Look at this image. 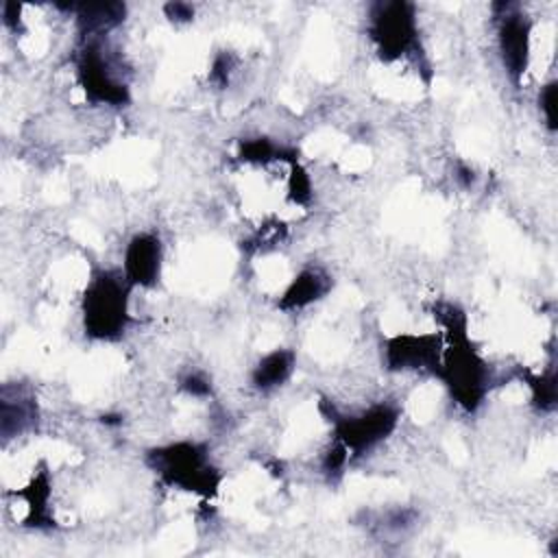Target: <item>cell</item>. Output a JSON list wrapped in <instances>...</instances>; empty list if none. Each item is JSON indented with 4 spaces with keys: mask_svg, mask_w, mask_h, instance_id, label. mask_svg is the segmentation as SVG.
Listing matches in <instances>:
<instances>
[{
    "mask_svg": "<svg viewBox=\"0 0 558 558\" xmlns=\"http://www.w3.org/2000/svg\"><path fill=\"white\" fill-rule=\"evenodd\" d=\"M181 388L187 392V395H194V397H205L209 395V381L201 375V373H190L183 381H181Z\"/></svg>",
    "mask_w": 558,
    "mask_h": 558,
    "instance_id": "12",
    "label": "cell"
},
{
    "mask_svg": "<svg viewBox=\"0 0 558 558\" xmlns=\"http://www.w3.org/2000/svg\"><path fill=\"white\" fill-rule=\"evenodd\" d=\"M371 37L384 59H399L416 46V20L412 4H379L371 20Z\"/></svg>",
    "mask_w": 558,
    "mask_h": 558,
    "instance_id": "5",
    "label": "cell"
},
{
    "mask_svg": "<svg viewBox=\"0 0 558 558\" xmlns=\"http://www.w3.org/2000/svg\"><path fill=\"white\" fill-rule=\"evenodd\" d=\"M497 24V48L501 63L514 83L521 81L530 65L532 20L517 7H506Z\"/></svg>",
    "mask_w": 558,
    "mask_h": 558,
    "instance_id": "6",
    "label": "cell"
},
{
    "mask_svg": "<svg viewBox=\"0 0 558 558\" xmlns=\"http://www.w3.org/2000/svg\"><path fill=\"white\" fill-rule=\"evenodd\" d=\"M440 353L436 333H399L388 338L384 347L388 371H432L436 375Z\"/></svg>",
    "mask_w": 558,
    "mask_h": 558,
    "instance_id": "7",
    "label": "cell"
},
{
    "mask_svg": "<svg viewBox=\"0 0 558 558\" xmlns=\"http://www.w3.org/2000/svg\"><path fill=\"white\" fill-rule=\"evenodd\" d=\"M150 469L170 486L214 495L220 484L218 469L198 442H172L148 451Z\"/></svg>",
    "mask_w": 558,
    "mask_h": 558,
    "instance_id": "2",
    "label": "cell"
},
{
    "mask_svg": "<svg viewBox=\"0 0 558 558\" xmlns=\"http://www.w3.org/2000/svg\"><path fill=\"white\" fill-rule=\"evenodd\" d=\"M129 292L124 275L96 272L83 296L85 333L96 340L120 338L129 323Z\"/></svg>",
    "mask_w": 558,
    "mask_h": 558,
    "instance_id": "1",
    "label": "cell"
},
{
    "mask_svg": "<svg viewBox=\"0 0 558 558\" xmlns=\"http://www.w3.org/2000/svg\"><path fill=\"white\" fill-rule=\"evenodd\" d=\"M163 248L155 233H137L124 248V279L131 288H150L161 275Z\"/></svg>",
    "mask_w": 558,
    "mask_h": 558,
    "instance_id": "8",
    "label": "cell"
},
{
    "mask_svg": "<svg viewBox=\"0 0 558 558\" xmlns=\"http://www.w3.org/2000/svg\"><path fill=\"white\" fill-rule=\"evenodd\" d=\"M294 368V351L290 349H275L270 353H266L257 366H253L251 373V384L262 390L268 392L272 388H279L281 384L288 381V377L292 375Z\"/></svg>",
    "mask_w": 558,
    "mask_h": 558,
    "instance_id": "10",
    "label": "cell"
},
{
    "mask_svg": "<svg viewBox=\"0 0 558 558\" xmlns=\"http://www.w3.org/2000/svg\"><path fill=\"white\" fill-rule=\"evenodd\" d=\"M399 423V410L392 403H373L371 408L333 418L336 442L353 456H362L375 445H379L388 434L395 432Z\"/></svg>",
    "mask_w": 558,
    "mask_h": 558,
    "instance_id": "3",
    "label": "cell"
},
{
    "mask_svg": "<svg viewBox=\"0 0 558 558\" xmlns=\"http://www.w3.org/2000/svg\"><path fill=\"white\" fill-rule=\"evenodd\" d=\"M331 288V279L320 268H303L281 294L279 307L281 310H301L318 299H323Z\"/></svg>",
    "mask_w": 558,
    "mask_h": 558,
    "instance_id": "9",
    "label": "cell"
},
{
    "mask_svg": "<svg viewBox=\"0 0 558 558\" xmlns=\"http://www.w3.org/2000/svg\"><path fill=\"white\" fill-rule=\"evenodd\" d=\"M78 83L94 105L120 107L129 100L126 85L116 76L111 59L105 54L98 39H87L76 63Z\"/></svg>",
    "mask_w": 558,
    "mask_h": 558,
    "instance_id": "4",
    "label": "cell"
},
{
    "mask_svg": "<svg viewBox=\"0 0 558 558\" xmlns=\"http://www.w3.org/2000/svg\"><path fill=\"white\" fill-rule=\"evenodd\" d=\"M538 107H541V113H543L549 131H554L556 129V83L554 81H549L541 87Z\"/></svg>",
    "mask_w": 558,
    "mask_h": 558,
    "instance_id": "11",
    "label": "cell"
}]
</instances>
